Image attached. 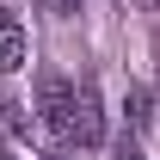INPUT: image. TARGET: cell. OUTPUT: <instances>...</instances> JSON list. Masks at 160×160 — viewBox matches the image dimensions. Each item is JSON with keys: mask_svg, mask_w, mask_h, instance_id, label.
<instances>
[{"mask_svg": "<svg viewBox=\"0 0 160 160\" xmlns=\"http://www.w3.org/2000/svg\"><path fill=\"white\" fill-rule=\"evenodd\" d=\"M74 99H80V86L68 74H56V68H43L37 74V123L49 129V136H62V142H74Z\"/></svg>", "mask_w": 160, "mask_h": 160, "instance_id": "1", "label": "cell"}, {"mask_svg": "<svg viewBox=\"0 0 160 160\" xmlns=\"http://www.w3.org/2000/svg\"><path fill=\"white\" fill-rule=\"evenodd\" d=\"M25 56H31V43H25V19L12 6H0V74H19Z\"/></svg>", "mask_w": 160, "mask_h": 160, "instance_id": "2", "label": "cell"}, {"mask_svg": "<svg viewBox=\"0 0 160 160\" xmlns=\"http://www.w3.org/2000/svg\"><path fill=\"white\" fill-rule=\"evenodd\" d=\"M105 136V111H99V86L92 80H80V99H74V142L80 148H92Z\"/></svg>", "mask_w": 160, "mask_h": 160, "instance_id": "3", "label": "cell"}, {"mask_svg": "<svg viewBox=\"0 0 160 160\" xmlns=\"http://www.w3.org/2000/svg\"><path fill=\"white\" fill-rule=\"evenodd\" d=\"M0 136L25 142V148H31V136H37V111H25L12 92H0Z\"/></svg>", "mask_w": 160, "mask_h": 160, "instance_id": "4", "label": "cell"}, {"mask_svg": "<svg viewBox=\"0 0 160 160\" xmlns=\"http://www.w3.org/2000/svg\"><path fill=\"white\" fill-rule=\"evenodd\" d=\"M123 117H129V129H142V123H148V92H136V86H129V105H123Z\"/></svg>", "mask_w": 160, "mask_h": 160, "instance_id": "5", "label": "cell"}, {"mask_svg": "<svg viewBox=\"0 0 160 160\" xmlns=\"http://www.w3.org/2000/svg\"><path fill=\"white\" fill-rule=\"evenodd\" d=\"M117 160H142V148H136V129H123V142H117Z\"/></svg>", "mask_w": 160, "mask_h": 160, "instance_id": "6", "label": "cell"}, {"mask_svg": "<svg viewBox=\"0 0 160 160\" xmlns=\"http://www.w3.org/2000/svg\"><path fill=\"white\" fill-rule=\"evenodd\" d=\"M0 160H19V154H12V142H0Z\"/></svg>", "mask_w": 160, "mask_h": 160, "instance_id": "7", "label": "cell"}, {"mask_svg": "<svg viewBox=\"0 0 160 160\" xmlns=\"http://www.w3.org/2000/svg\"><path fill=\"white\" fill-rule=\"evenodd\" d=\"M136 6H160V0H136Z\"/></svg>", "mask_w": 160, "mask_h": 160, "instance_id": "8", "label": "cell"}]
</instances>
